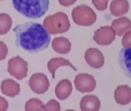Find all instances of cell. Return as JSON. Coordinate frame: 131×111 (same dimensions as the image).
I'll list each match as a JSON object with an SVG mask.
<instances>
[{"instance_id":"obj_1","label":"cell","mask_w":131,"mask_h":111,"mask_svg":"<svg viewBox=\"0 0 131 111\" xmlns=\"http://www.w3.org/2000/svg\"><path fill=\"white\" fill-rule=\"evenodd\" d=\"M16 45L30 53L46 49L50 43V35L41 24L26 22L17 24L14 29Z\"/></svg>"},{"instance_id":"obj_2","label":"cell","mask_w":131,"mask_h":111,"mask_svg":"<svg viewBox=\"0 0 131 111\" xmlns=\"http://www.w3.org/2000/svg\"><path fill=\"white\" fill-rule=\"evenodd\" d=\"M14 8L25 17L38 19L49 10L50 0H12Z\"/></svg>"},{"instance_id":"obj_3","label":"cell","mask_w":131,"mask_h":111,"mask_svg":"<svg viewBox=\"0 0 131 111\" xmlns=\"http://www.w3.org/2000/svg\"><path fill=\"white\" fill-rule=\"evenodd\" d=\"M43 27L49 34H61L70 29L68 17L63 12H58L53 15L47 16L43 21Z\"/></svg>"},{"instance_id":"obj_4","label":"cell","mask_w":131,"mask_h":111,"mask_svg":"<svg viewBox=\"0 0 131 111\" xmlns=\"http://www.w3.org/2000/svg\"><path fill=\"white\" fill-rule=\"evenodd\" d=\"M73 21L79 26H90L97 20V14L93 10L86 5L75 7L71 13Z\"/></svg>"},{"instance_id":"obj_5","label":"cell","mask_w":131,"mask_h":111,"mask_svg":"<svg viewBox=\"0 0 131 111\" xmlns=\"http://www.w3.org/2000/svg\"><path fill=\"white\" fill-rule=\"evenodd\" d=\"M7 70L10 76L15 77L18 80H21L28 75V62L20 56L12 58L8 61Z\"/></svg>"},{"instance_id":"obj_6","label":"cell","mask_w":131,"mask_h":111,"mask_svg":"<svg viewBox=\"0 0 131 111\" xmlns=\"http://www.w3.org/2000/svg\"><path fill=\"white\" fill-rule=\"evenodd\" d=\"M28 85L34 93L41 95L49 90L50 81L44 73L36 72L31 77Z\"/></svg>"},{"instance_id":"obj_7","label":"cell","mask_w":131,"mask_h":111,"mask_svg":"<svg viewBox=\"0 0 131 111\" xmlns=\"http://www.w3.org/2000/svg\"><path fill=\"white\" fill-rule=\"evenodd\" d=\"M74 84L77 91L82 93L91 92L96 88V80L92 75L80 73L75 77Z\"/></svg>"},{"instance_id":"obj_8","label":"cell","mask_w":131,"mask_h":111,"mask_svg":"<svg viewBox=\"0 0 131 111\" xmlns=\"http://www.w3.org/2000/svg\"><path fill=\"white\" fill-rule=\"evenodd\" d=\"M115 31L111 26H101L95 31L93 39L98 45L107 46L115 40Z\"/></svg>"},{"instance_id":"obj_9","label":"cell","mask_w":131,"mask_h":111,"mask_svg":"<svg viewBox=\"0 0 131 111\" xmlns=\"http://www.w3.org/2000/svg\"><path fill=\"white\" fill-rule=\"evenodd\" d=\"M84 58L86 63L93 69H101L104 65V57L97 48L87 49Z\"/></svg>"},{"instance_id":"obj_10","label":"cell","mask_w":131,"mask_h":111,"mask_svg":"<svg viewBox=\"0 0 131 111\" xmlns=\"http://www.w3.org/2000/svg\"><path fill=\"white\" fill-rule=\"evenodd\" d=\"M79 106L82 111H97L101 108V101L96 95H87L82 97Z\"/></svg>"},{"instance_id":"obj_11","label":"cell","mask_w":131,"mask_h":111,"mask_svg":"<svg viewBox=\"0 0 131 111\" xmlns=\"http://www.w3.org/2000/svg\"><path fill=\"white\" fill-rule=\"evenodd\" d=\"M114 97L119 105H127L131 102V88L128 85H119L115 90Z\"/></svg>"},{"instance_id":"obj_12","label":"cell","mask_w":131,"mask_h":111,"mask_svg":"<svg viewBox=\"0 0 131 111\" xmlns=\"http://www.w3.org/2000/svg\"><path fill=\"white\" fill-rule=\"evenodd\" d=\"M72 92V84L67 79L61 80L58 82L55 88V95L60 100H65Z\"/></svg>"},{"instance_id":"obj_13","label":"cell","mask_w":131,"mask_h":111,"mask_svg":"<svg viewBox=\"0 0 131 111\" xmlns=\"http://www.w3.org/2000/svg\"><path fill=\"white\" fill-rule=\"evenodd\" d=\"M1 91L6 96L14 98L18 95L20 91V84L11 79L4 80L1 84Z\"/></svg>"},{"instance_id":"obj_14","label":"cell","mask_w":131,"mask_h":111,"mask_svg":"<svg viewBox=\"0 0 131 111\" xmlns=\"http://www.w3.org/2000/svg\"><path fill=\"white\" fill-rule=\"evenodd\" d=\"M111 27L115 31V35H117L118 36H122L126 32L130 30L131 21L128 17H123L114 20L112 23Z\"/></svg>"},{"instance_id":"obj_15","label":"cell","mask_w":131,"mask_h":111,"mask_svg":"<svg viewBox=\"0 0 131 111\" xmlns=\"http://www.w3.org/2000/svg\"><path fill=\"white\" fill-rule=\"evenodd\" d=\"M61 66H69L71 69H73L75 71L77 70V69L71 63V61L65 58H52L48 61V63H47V68H48V70L50 72L53 79L55 78V72L57 69L59 67H61Z\"/></svg>"},{"instance_id":"obj_16","label":"cell","mask_w":131,"mask_h":111,"mask_svg":"<svg viewBox=\"0 0 131 111\" xmlns=\"http://www.w3.org/2000/svg\"><path fill=\"white\" fill-rule=\"evenodd\" d=\"M51 47L55 52L65 54L71 51V43L68 39L65 38V37H57L53 40Z\"/></svg>"},{"instance_id":"obj_17","label":"cell","mask_w":131,"mask_h":111,"mask_svg":"<svg viewBox=\"0 0 131 111\" xmlns=\"http://www.w3.org/2000/svg\"><path fill=\"white\" fill-rule=\"evenodd\" d=\"M129 5L127 0H112L110 5V12L113 16L120 17L129 11Z\"/></svg>"},{"instance_id":"obj_18","label":"cell","mask_w":131,"mask_h":111,"mask_svg":"<svg viewBox=\"0 0 131 111\" xmlns=\"http://www.w3.org/2000/svg\"><path fill=\"white\" fill-rule=\"evenodd\" d=\"M13 21L9 14H0V35L6 34L10 30Z\"/></svg>"},{"instance_id":"obj_19","label":"cell","mask_w":131,"mask_h":111,"mask_svg":"<svg viewBox=\"0 0 131 111\" xmlns=\"http://www.w3.org/2000/svg\"><path fill=\"white\" fill-rule=\"evenodd\" d=\"M120 66L124 71L130 73V48H124L120 53Z\"/></svg>"},{"instance_id":"obj_20","label":"cell","mask_w":131,"mask_h":111,"mask_svg":"<svg viewBox=\"0 0 131 111\" xmlns=\"http://www.w3.org/2000/svg\"><path fill=\"white\" fill-rule=\"evenodd\" d=\"M44 103L39 100V98H33L29 99L25 103V110L26 111H43L44 110Z\"/></svg>"},{"instance_id":"obj_21","label":"cell","mask_w":131,"mask_h":111,"mask_svg":"<svg viewBox=\"0 0 131 111\" xmlns=\"http://www.w3.org/2000/svg\"><path fill=\"white\" fill-rule=\"evenodd\" d=\"M61 109V104L57 101L51 99L44 106L45 111H60Z\"/></svg>"},{"instance_id":"obj_22","label":"cell","mask_w":131,"mask_h":111,"mask_svg":"<svg viewBox=\"0 0 131 111\" xmlns=\"http://www.w3.org/2000/svg\"><path fill=\"white\" fill-rule=\"evenodd\" d=\"M92 3L96 9L100 11L105 10L108 4V1L107 0H92Z\"/></svg>"},{"instance_id":"obj_23","label":"cell","mask_w":131,"mask_h":111,"mask_svg":"<svg viewBox=\"0 0 131 111\" xmlns=\"http://www.w3.org/2000/svg\"><path fill=\"white\" fill-rule=\"evenodd\" d=\"M130 37H131V32L130 30L126 32L123 35V38L122 40V44L124 48H130L131 42H130Z\"/></svg>"},{"instance_id":"obj_24","label":"cell","mask_w":131,"mask_h":111,"mask_svg":"<svg viewBox=\"0 0 131 111\" xmlns=\"http://www.w3.org/2000/svg\"><path fill=\"white\" fill-rule=\"evenodd\" d=\"M8 54V48L7 46L3 42L0 41V61L4 60Z\"/></svg>"},{"instance_id":"obj_25","label":"cell","mask_w":131,"mask_h":111,"mask_svg":"<svg viewBox=\"0 0 131 111\" xmlns=\"http://www.w3.org/2000/svg\"><path fill=\"white\" fill-rule=\"evenodd\" d=\"M9 104L8 102L4 98L0 96V111H5L8 109Z\"/></svg>"},{"instance_id":"obj_26","label":"cell","mask_w":131,"mask_h":111,"mask_svg":"<svg viewBox=\"0 0 131 111\" xmlns=\"http://www.w3.org/2000/svg\"><path fill=\"white\" fill-rule=\"evenodd\" d=\"M77 0H58L59 3L63 6H70L76 3Z\"/></svg>"},{"instance_id":"obj_27","label":"cell","mask_w":131,"mask_h":111,"mask_svg":"<svg viewBox=\"0 0 131 111\" xmlns=\"http://www.w3.org/2000/svg\"><path fill=\"white\" fill-rule=\"evenodd\" d=\"M0 1H3V0H0Z\"/></svg>"},{"instance_id":"obj_28","label":"cell","mask_w":131,"mask_h":111,"mask_svg":"<svg viewBox=\"0 0 131 111\" xmlns=\"http://www.w3.org/2000/svg\"><path fill=\"white\" fill-rule=\"evenodd\" d=\"M107 1H108V0H107Z\"/></svg>"}]
</instances>
